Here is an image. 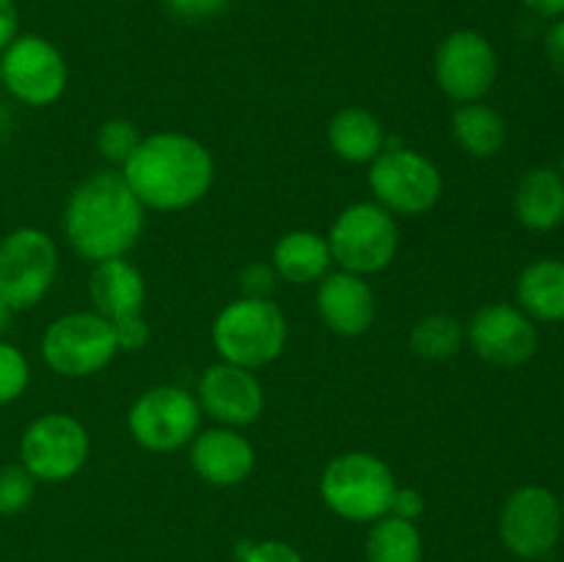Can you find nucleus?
I'll list each match as a JSON object with an SVG mask.
<instances>
[{"instance_id": "nucleus-1", "label": "nucleus", "mask_w": 564, "mask_h": 562, "mask_svg": "<svg viewBox=\"0 0 564 562\" xmlns=\"http://www.w3.org/2000/svg\"><path fill=\"white\" fill-rule=\"evenodd\" d=\"M138 202L154 213H182L202 202L215 182V158L185 132H152L121 165Z\"/></svg>"}, {"instance_id": "nucleus-2", "label": "nucleus", "mask_w": 564, "mask_h": 562, "mask_svg": "<svg viewBox=\"0 0 564 562\" xmlns=\"http://www.w3.org/2000/svg\"><path fill=\"white\" fill-rule=\"evenodd\" d=\"M143 224L147 207L116 171L83 180L64 209L66 240L91 264L127 257L141 240Z\"/></svg>"}, {"instance_id": "nucleus-3", "label": "nucleus", "mask_w": 564, "mask_h": 562, "mask_svg": "<svg viewBox=\"0 0 564 562\" xmlns=\"http://www.w3.org/2000/svg\"><path fill=\"white\" fill-rule=\"evenodd\" d=\"M290 325L273 298H237L213 323V345L220 361L262 369L284 353Z\"/></svg>"}, {"instance_id": "nucleus-4", "label": "nucleus", "mask_w": 564, "mask_h": 562, "mask_svg": "<svg viewBox=\"0 0 564 562\" xmlns=\"http://www.w3.org/2000/svg\"><path fill=\"white\" fill-rule=\"evenodd\" d=\"M397 490L394 472L372 452H341L330 457L319 477V496L325 507L352 523H372L389 516Z\"/></svg>"}, {"instance_id": "nucleus-5", "label": "nucleus", "mask_w": 564, "mask_h": 562, "mask_svg": "<svg viewBox=\"0 0 564 562\" xmlns=\"http://www.w3.org/2000/svg\"><path fill=\"white\" fill-rule=\"evenodd\" d=\"M325 240L339 270L367 279L394 262L400 226L394 215L378 202H356L336 215Z\"/></svg>"}, {"instance_id": "nucleus-6", "label": "nucleus", "mask_w": 564, "mask_h": 562, "mask_svg": "<svg viewBox=\"0 0 564 562\" xmlns=\"http://www.w3.org/2000/svg\"><path fill=\"white\" fill-rule=\"evenodd\" d=\"M369 191L375 202L400 218L427 215L444 196L441 169L427 158L408 147L383 149L369 165Z\"/></svg>"}, {"instance_id": "nucleus-7", "label": "nucleus", "mask_w": 564, "mask_h": 562, "mask_svg": "<svg viewBox=\"0 0 564 562\" xmlns=\"http://www.w3.org/2000/svg\"><path fill=\"white\" fill-rule=\"evenodd\" d=\"M121 353L110 320L99 312H69L53 320L42 336V358L64 378L97 375Z\"/></svg>"}, {"instance_id": "nucleus-8", "label": "nucleus", "mask_w": 564, "mask_h": 562, "mask_svg": "<svg viewBox=\"0 0 564 562\" xmlns=\"http://www.w3.org/2000/svg\"><path fill=\"white\" fill-rule=\"evenodd\" d=\"M58 279V248L42 229L20 226L0 240V298L14 312L44 301Z\"/></svg>"}, {"instance_id": "nucleus-9", "label": "nucleus", "mask_w": 564, "mask_h": 562, "mask_svg": "<svg viewBox=\"0 0 564 562\" xmlns=\"http://www.w3.org/2000/svg\"><path fill=\"white\" fill-rule=\"evenodd\" d=\"M91 455V435L72 413L50 411L33 419L20 439L22 466L36 483H66L77 477Z\"/></svg>"}, {"instance_id": "nucleus-10", "label": "nucleus", "mask_w": 564, "mask_h": 562, "mask_svg": "<svg viewBox=\"0 0 564 562\" xmlns=\"http://www.w3.org/2000/svg\"><path fill=\"white\" fill-rule=\"evenodd\" d=\"M202 406L187 389L174 383L152 386L132 402L127 428L147 452H176L191 446L202 430Z\"/></svg>"}, {"instance_id": "nucleus-11", "label": "nucleus", "mask_w": 564, "mask_h": 562, "mask_svg": "<svg viewBox=\"0 0 564 562\" xmlns=\"http://www.w3.org/2000/svg\"><path fill=\"white\" fill-rule=\"evenodd\" d=\"M435 83L457 105L482 102L499 77L496 47L471 28H460L441 39L433 58Z\"/></svg>"}, {"instance_id": "nucleus-12", "label": "nucleus", "mask_w": 564, "mask_h": 562, "mask_svg": "<svg viewBox=\"0 0 564 562\" xmlns=\"http://www.w3.org/2000/svg\"><path fill=\"white\" fill-rule=\"evenodd\" d=\"M0 69H3L6 91L17 102L31 108H47L58 102L69 83V69L61 50L36 33L17 36L0 53Z\"/></svg>"}, {"instance_id": "nucleus-13", "label": "nucleus", "mask_w": 564, "mask_h": 562, "mask_svg": "<svg viewBox=\"0 0 564 562\" xmlns=\"http://www.w3.org/2000/svg\"><path fill=\"white\" fill-rule=\"evenodd\" d=\"M562 499L543 485H521L499 512V538L521 560H540L562 538Z\"/></svg>"}, {"instance_id": "nucleus-14", "label": "nucleus", "mask_w": 564, "mask_h": 562, "mask_svg": "<svg viewBox=\"0 0 564 562\" xmlns=\"http://www.w3.org/2000/svg\"><path fill=\"white\" fill-rule=\"evenodd\" d=\"M466 339L482 361L494 367H521L540 347L534 320L516 303H488L466 325Z\"/></svg>"}, {"instance_id": "nucleus-15", "label": "nucleus", "mask_w": 564, "mask_h": 562, "mask_svg": "<svg viewBox=\"0 0 564 562\" xmlns=\"http://www.w3.org/2000/svg\"><path fill=\"white\" fill-rule=\"evenodd\" d=\"M198 406L224 428H248L264 413V386L253 369L218 361L198 380Z\"/></svg>"}, {"instance_id": "nucleus-16", "label": "nucleus", "mask_w": 564, "mask_h": 562, "mask_svg": "<svg viewBox=\"0 0 564 562\" xmlns=\"http://www.w3.org/2000/svg\"><path fill=\"white\" fill-rule=\"evenodd\" d=\"M317 312L325 328L347 336V339H356L372 328L378 301L364 275L334 270L317 281Z\"/></svg>"}, {"instance_id": "nucleus-17", "label": "nucleus", "mask_w": 564, "mask_h": 562, "mask_svg": "<svg viewBox=\"0 0 564 562\" xmlns=\"http://www.w3.org/2000/svg\"><path fill=\"white\" fill-rule=\"evenodd\" d=\"M191 466L215 488H235L257 468V450L237 428L198 430L191 441Z\"/></svg>"}, {"instance_id": "nucleus-18", "label": "nucleus", "mask_w": 564, "mask_h": 562, "mask_svg": "<svg viewBox=\"0 0 564 562\" xmlns=\"http://www.w3.org/2000/svg\"><path fill=\"white\" fill-rule=\"evenodd\" d=\"M88 292H91L94 312L110 323L138 317L147 309V279L127 257L94 264Z\"/></svg>"}, {"instance_id": "nucleus-19", "label": "nucleus", "mask_w": 564, "mask_h": 562, "mask_svg": "<svg viewBox=\"0 0 564 562\" xmlns=\"http://www.w3.org/2000/svg\"><path fill=\"white\" fill-rule=\"evenodd\" d=\"M516 218L529 231H551L564 224V180L556 169L540 165L523 174L516 191Z\"/></svg>"}, {"instance_id": "nucleus-20", "label": "nucleus", "mask_w": 564, "mask_h": 562, "mask_svg": "<svg viewBox=\"0 0 564 562\" xmlns=\"http://www.w3.org/2000/svg\"><path fill=\"white\" fill-rule=\"evenodd\" d=\"M270 264L279 279L290 284H317L325 273H330V248L319 231L292 229L275 240Z\"/></svg>"}, {"instance_id": "nucleus-21", "label": "nucleus", "mask_w": 564, "mask_h": 562, "mask_svg": "<svg viewBox=\"0 0 564 562\" xmlns=\"http://www.w3.org/2000/svg\"><path fill=\"white\" fill-rule=\"evenodd\" d=\"M328 147L339 160L367 165L386 149V130L367 108H341L328 121Z\"/></svg>"}, {"instance_id": "nucleus-22", "label": "nucleus", "mask_w": 564, "mask_h": 562, "mask_svg": "<svg viewBox=\"0 0 564 562\" xmlns=\"http://www.w3.org/2000/svg\"><path fill=\"white\" fill-rule=\"evenodd\" d=\"M518 306L534 323H562L564 320V262L543 257L521 270L516 284Z\"/></svg>"}, {"instance_id": "nucleus-23", "label": "nucleus", "mask_w": 564, "mask_h": 562, "mask_svg": "<svg viewBox=\"0 0 564 562\" xmlns=\"http://www.w3.org/2000/svg\"><path fill=\"white\" fill-rule=\"evenodd\" d=\"M452 136L471 158H494L507 143V121L499 110L485 102L457 105L452 114Z\"/></svg>"}, {"instance_id": "nucleus-24", "label": "nucleus", "mask_w": 564, "mask_h": 562, "mask_svg": "<svg viewBox=\"0 0 564 562\" xmlns=\"http://www.w3.org/2000/svg\"><path fill=\"white\" fill-rule=\"evenodd\" d=\"M364 554H367V562H422V532L413 521L383 516L369 527Z\"/></svg>"}, {"instance_id": "nucleus-25", "label": "nucleus", "mask_w": 564, "mask_h": 562, "mask_svg": "<svg viewBox=\"0 0 564 562\" xmlns=\"http://www.w3.org/2000/svg\"><path fill=\"white\" fill-rule=\"evenodd\" d=\"M466 328L457 317L446 312L424 314L411 328V350L427 361H444L463 347Z\"/></svg>"}, {"instance_id": "nucleus-26", "label": "nucleus", "mask_w": 564, "mask_h": 562, "mask_svg": "<svg viewBox=\"0 0 564 562\" xmlns=\"http://www.w3.org/2000/svg\"><path fill=\"white\" fill-rule=\"evenodd\" d=\"M36 496V477L22 463L0 466V516H17L28 510Z\"/></svg>"}, {"instance_id": "nucleus-27", "label": "nucleus", "mask_w": 564, "mask_h": 562, "mask_svg": "<svg viewBox=\"0 0 564 562\" xmlns=\"http://www.w3.org/2000/svg\"><path fill=\"white\" fill-rule=\"evenodd\" d=\"M31 383V364L20 347L0 339V406L20 400Z\"/></svg>"}, {"instance_id": "nucleus-28", "label": "nucleus", "mask_w": 564, "mask_h": 562, "mask_svg": "<svg viewBox=\"0 0 564 562\" xmlns=\"http://www.w3.org/2000/svg\"><path fill=\"white\" fill-rule=\"evenodd\" d=\"M141 132L132 121L127 119H108L102 121V127L97 130V149L102 158H108L110 163L124 165L127 158L135 152V147L141 143Z\"/></svg>"}, {"instance_id": "nucleus-29", "label": "nucleus", "mask_w": 564, "mask_h": 562, "mask_svg": "<svg viewBox=\"0 0 564 562\" xmlns=\"http://www.w3.org/2000/svg\"><path fill=\"white\" fill-rule=\"evenodd\" d=\"M235 554L240 562H303L301 551L284 540H246Z\"/></svg>"}, {"instance_id": "nucleus-30", "label": "nucleus", "mask_w": 564, "mask_h": 562, "mask_svg": "<svg viewBox=\"0 0 564 562\" xmlns=\"http://www.w3.org/2000/svg\"><path fill=\"white\" fill-rule=\"evenodd\" d=\"M275 281H279V273L270 262L246 264L240 273L242 298H270L275 290Z\"/></svg>"}, {"instance_id": "nucleus-31", "label": "nucleus", "mask_w": 564, "mask_h": 562, "mask_svg": "<svg viewBox=\"0 0 564 562\" xmlns=\"http://www.w3.org/2000/svg\"><path fill=\"white\" fill-rule=\"evenodd\" d=\"M231 0H165L171 11L182 20H209V17H218L229 9Z\"/></svg>"}, {"instance_id": "nucleus-32", "label": "nucleus", "mask_w": 564, "mask_h": 562, "mask_svg": "<svg viewBox=\"0 0 564 562\" xmlns=\"http://www.w3.org/2000/svg\"><path fill=\"white\" fill-rule=\"evenodd\" d=\"M113 331H116V339H119V347L121 350H141V347H147L149 336H152V331H149V323L143 314H138V317H130V320H121V323H113Z\"/></svg>"}, {"instance_id": "nucleus-33", "label": "nucleus", "mask_w": 564, "mask_h": 562, "mask_svg": "<svg viewBox=\"0 0 564 562\" xmlns=\"http://www.w3.org/2000/svg\"><path fill=\"white\" fill-rule=\"evenodd\" d=\"M422 512H424V496L419 494L416 488H400V485H397L394 496H391L389 516L416 523L419 518H422Z\"/></svg>"}, {"instance_id": "nucleus-34", "label": "nucleus", "mask_w": 564, "mask_h": 562, "mask_svg": "<svg viewBox=\"0 0 564 562\" xmlns=\"http://www.w3.org/2000/svg\"><path fill=\"white\" fill-rule=\"evenodd\" d=\"M545 58H549L551 69L564 77V17L551 22V28L545 31Z\"/></svg>"}, {"instance_id": "nucleus-35", "label": "nucleus", "mask_w": 564, "mask_h": 562, "mask_svg": "<svg viewBox=\"0 0 564 562\" xmlns=\"http://www.w3.org/2000/svg\"><path fill=\"white\" fill-rule=\"evenodd\" d=\"M20 36V11L14 0H0V53Z\"/></svg>"}, {"instance_id": "nucleus-36", "label": "nucleus", "mask_w": 564, "mask_h": 562, "mask_svg": "<svg viewBox=\"0 0 564 562\" xmlns=\"http://www.w3.org/2000/svg\"><path fill=\"white\" fill-rule=\"evenodd\" d=\"M521 3L538 17H545V20H560V17H564V0H521Z\"/></svg>"}, {"instance_id": "nucleus-37", "label": "nucleus", "mask_w": 564, "mask_h": 562, "mask_svg": "<svg viewBox=\"0 0 564 562\" xmlns=\"http://www.w3.org/2000/svg\"><path fill=\"white\" fill-rule=\"evenodd\" d=\"M11 317H14V309H11L9 303H6L3 298H0V336H3L6 331H9Z\"/></svg>"}, {"instance_id": "nucleus-38", "label": "nucleus", "mask_w": 564, "mask_h": 562, "mask_svg": "<svg viewBox=\"0 0 564 562\" xmlns=\"http://www.w3.org/2000/svg\"><path fill=\"white\" fill-rule=\"evenodd\" d=\"M560 174H562V180H564V154H562V163H560Z\"/></svg>"}, {"instance_id": "nucleus-39", "label": "nucleus", "mask_w": 564, "mask_h": 562, "mask_svg": "<svg viewBox=\"0 0 564 562\" xmlns=\"http://www.w3.org/2000/svg\"><path fill=\"white\" fill-rule=\"evenodd\" d=\"M0 88H3V69H0Z\"/></svg>"}, {"instance_id": "nucleus-40", "label": "nucleus", "mask_w": 564, "mask_h": 562, "mask_svg": "<svg viewBox=\"0 0 564 562\" xmlns=\"http://www.w3.org/2000/svg\"><path fill=\"white\" fill-rule=\"evenodd\" d=\"M562 516H564V499H562Z\"/></svg>"}]
</instances>
